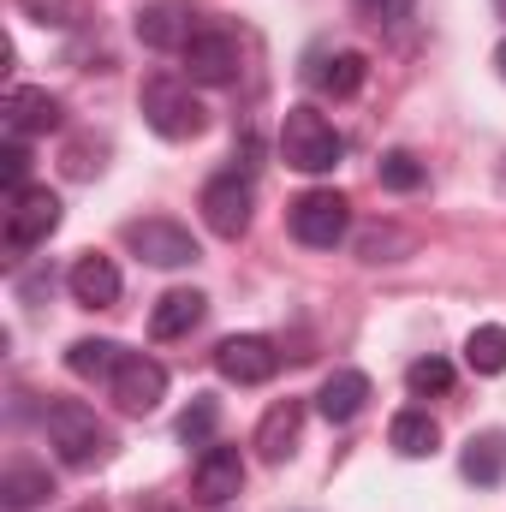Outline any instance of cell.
Instances as JSON below:
<instances>
[{"mask_svg": "<svg viewBox=\"0 0 506 512\" xmlns=\"http://www.w3.org/2000/svg\"><path fill=\"white\" fill-rule=\"evenodd\" d=\"M340 155H346V137L334 131V120L322 108H310V102L286 108V120H280V161L286 167H298V173H334Z\"/></svg>", "mask_w": 506, "mask_h": 512, "instance_id": "1", "label": "cell"}, {"mask_svg": "<svg viewBox=\"0 0 506 512\" xmlns=\"http://www.w3.org/2000/svg\"><path fill=\"white\" fill-rule=\"evenodd\" d=\"M42 435H48V447L66 459V465H96V459H108V447H114V429L90 411V405H78V399H54L48 411H42Z\"/></svg>", "mask_w": 506, "mask_h": 512, "instance_id": "2", "label": "cell"}, {"mask_svg": "<svg viewBox=\"0 0 506 512\" xmlns=\"http://www.w3.org/2000/svg\"><path fill=\"white\" fill-rule=\"evenodd\" d=\"M137 108H143L149 131L167 137V143H191V137H203V126H209V108L197 102L191 78H149L143 96H137Z\"/></svg>", "mask_w": 506, "mask_h": 512, "instance_id": "3", "label": "cell"}, {"mask_svg": "<svg viewBox=\"0 0 506 512\" xmlns=\"http://www.w3.org/2000/svg\"><path fill=\"white\" fill-rule=\"evenodd\" d=\"M251 173H215L209 185H203V197H197V209H203V227L215 233V239H245V227H251Z\"/></svg>", "mask_w": 506, "mask_h": 512, "instance_id": "4", "label": "cell"}, {"mask_svg": "<svg viewBox=\"0 0 506 512\" xmlns=\"http://www.w3.org/2000/svg\"><path fill=\"white\" fill-rule=\"evenodd\" d=\"M286 221H292V239H298V245L334 251V245L346 239V227H352V203H346L340 191H304Z\"/></svg>", "mask_w": 506, "mask_h": 512, "instance_id": "5", "label": "cell"}, {"mask_svg": "<svg viewBox=\"0 0 506 512\" xmlns=\"http://www.w3.org/2000/svg\"><path fill=\"white\" fill-rule=\"evenodd\" d=\"M60 227V197L48 185H24L18 197H6V251H36L48 245Z\"/></svg>", "mask_w": 506, "mask_h": 512, "instance_id": "6", "label": "cell"}, {"mask_svg": "<svg viewBox=\"0 0 506 512\" xmlns=\"http://www.w3.org/2000/svg\"><path fill=\"white\" fill-rule=\"evenodd\" d=\"M185 78L191 84H203V90H215V84H233L239 78V66H245V48H239V36L233 30H197L191 42H185Z\"/></svg>", "mask_w": 506, "mask_h": 512, "instance_id": "7", "label": "cell"}, {"mask_svg": "<svg viewBox=\"0 0 506 512\" xmlns=\"http://www.w3.org/2000/svg\"><path fill=\"white\" fill-rule=\"evenodd\" d=\"M215 370L233 387H262V382H274V370H280V346L268 334H227L215 346Z\"/></svg>", "mask_w": 506, "mask_h": 512, "instance_id": "8", "label": "cell"}, {"mask_svg": "<svg viewBox=\"0 0 506 512\" xmlns=\"http://www.w3.org/2000/svg\"><path fill=\"white\" fill-rule=\"evenodd\" d=\"M126 245L143 256L149 268H191V262L203 256V251H197V239H191L179 221H131Z\"/></svg>", "mask_w": 506, "mask_h": 512, "instance_id": "9", "label": "cell"}, {"mask_svg": "<svg viewBox=\"0 0 506 512\" xmlns=\"http://www.w3.org/2000/svg\"><path fill=\"white\" fill-rule=\"evenodd\" d=\"M108 393H114V405H120V411L143 417V411H155V405L167 399V370H161L149 352H126V364L114 370Z\"/></svg>", "mask_w": 506, "mask_h": 512, "instance_id": "10", "label": "cell"}, {"mask_svg": "<svg viewBox=\"0 0 506 512\" xmlns=\"http://www.w3.org/2000/svg\"><path fill=\"white\" fill-rule=\"evenodd\" d=\"M191 489H197V501H209V507L239 501V489H245V453H239V447L209 441V447H203V459H197V471H191Z\"/></svg>", "mask_w": 506, "mask_h": 512, "instance_id": "11", "label": "cell"}, {"mask_svg": "<svg viewBox=\"0 0 506 512\" xmlns=\"http://www.w3.org/2000/svg\"><path fill=\"white\" fill-rule=\"evenodd\" d=\"M197 12L185 6V0H155V6H143L137 12V42L143 48H155V54H185V42L197 36V24H191Z\"/></svg>", "mask_w": 506, "mask_h": 512, "instance_id": "12", "label": "cell"}, {"mask_svg": "<svg viewBox=\"0 0 506 512\" xmlns=\"http://www.w3.org/2000/svg\"><path fill=\"white\" fill-rule=\"evenodd\" d=\"M54 126H60V96H48L36 84L6 90V137H48Z\"/></svg>", "mask_w": 506, "mask_h": 512, "instance_id": "13", "label": "cell"}, {"mask_svg": "<svg viewBox=\"0 0 506 512\" xmlns=\"http://www.w3.org/2000/svg\"><path fill=\"white\" fill-rule=\"evenodd\" d=\"M298 429H304V405H298V399H274V405L262 411V423H256V453H262L268 465H286L292 447H298Z\"/></svg>", "mask_w": 506, "mask_h": 512, "instance_id": "14", "label": "cell"}, {"mask_svg": "<svg viewBox=\"0 0 506 512\" xmlns=\"http://www.w3.org/2000/svg\"><path fill=\"white\" fill-rule=\"evenodd\" d=\"M203 310H209V298H203L197 286H173V292H161V304L149 310V334H155V340H185V334L203 322Z\"/></svg>", "mask_w": 506, "mask_h": 512, "instance_id": "15", "label": "cell"}, {"mask_svg": "<svg viewBox=\"0 0 506 512\" xmlns=\"http://www.w3.org/2000/svg\"><path fill=\"white\" fill-rule=\"evenodd\" d=\"M66 286H72V298H78L84 310H108V304L120 298V286H126V280H120V268H114L108 256L90 251V256H78V262H72Z\"/></svg>", "mask_w": 506, "mask_h": 512, "instance_id": "16", "label": "cell"}, {"mask_svg": "<svg viewBox=\"0 0 506 512\" xmlns=\"http://www.w3.org/2000/svg\"><path fill=\"white\" fill-rule=\"evenodd\" d=\"M364 405H370V376H364V370H334V376L322 382V393H316V411H322L328 423H352Z\"/></svg>", "mask_w": 506, "mask_h": 512, "instance_id": "17", "label": "cell"}, {"mask_svg": "<svg viewBox=\"0 0 506 512\" xmlns=\"http://www.w3.org/2000/svg\"><path fill=\"white\" fill-rule=\"evenodd\" d=\"M48 495H54L48 465L18 459V465H6V471H0V507H6V512H30V507H42Z\"/></svg>", "mask_w": 506, "mask_h": 512, "instance_id": "18", "label": "cell"}, {"mask_svg": "<svg viewBox=\"0 0 506 512\" xmlns=\"http://www.w3.org/2000/svg\"><path fill=\"white\" fill-rule=\"evenodd\" d=\"M387 447L399 453V459H429L435 447H441V429H435V417L429 411H399L393 423H387Z\"/></svg>", "mask_w": 506, "mask_h": 512, "instance_id": "19", "label": "cell"}, {"mask_svg": "<svg viewBox=\"0 0 506 512\" xmlns=\"http://www.w3.org/2000/svg\"><path fill=\"white\" fill-rule=\"evenodd\" d=\"M120 364H126V346H114V340H72L66 346V370L78 382H114Z\"/></svg>", "mask_w": 506, "mask_h": 512, "instance_id": "20", "label": "cell"}, {"mask_svg": "<svg viewBox=\"0 0 506 512\" xmlns=\"http://www.w3.org/2000/svg\"><path fill=\"white\" fill-rule=\"evenodd\" d=\"M364 78H370V60H364L358 48H346V54L322 60L316 90H322V96H334V102H346V96H358V90H364Z\"/></svg>", "mask_w": 506, "mask_h": 512, "instance_id": "21", "label": "cell"}, {"mask_svg": "<svg viewBox=\"0 0 506 512\" xmlns=\"http://www.w3.org/2000/svg\"><path fill=\"white\" fill-rule=\"evenodd\" d=\"M459 471L471 477V483H501L506 477V441L501 435H471V447H465V459H459Z\"/></svg>", "mask_w": 506, "mask_h": 512, "instance_id": "22", "label": "cell"}, {"mask_svg": "<svg viewBox=\"0 0 506 512\" xmlns=\"http://www.w3.org/2000/svg\"><path fill=\"white\" fill-rule=\"evenodd\" d=\"M465 364H471L477 376H506V328L501 322L471 328V340H465Z\"/></svg>", "mask_w": 506, "mask_h": 512, "instance_id": "23", "label": "cell"}, {"mask_svg": "<svg viewBox=\"0 0 506 512\" xmlns=\"http://www.w3.org/2000/svg\"><path fill=\"white\" fill-rule=\"evenodd\" d=\"M215 429H221V405H215L209 393H197V399L179 411V441H185V447H209Z\"/></svg>", "mask_w": 506, "mask_h": 512, "instance_id": "24", "label": "cell"}, {"mask_svg": "<svg viewBox=\"0 0 506 512\" xmlns=\"http://www.w3.org/2000/svg\"><path fill=\"white\" fill-rule=\"evenodd\" d=\"M423 179H429V173H423V161H417L411 149H387V155H381V185H387V191L405 197V191H423Z\"/></svg>", "mask_w": 506, "mask_h": 512, "instance_id": "25", "label": "cell"}, {"mask_svg": "<svg viewBox=\"0 0 506 512\" xmlns=\"http://www.w3.org/2000/svg\"><path fill=\"white\" fill-rule=\"evenodd\" d=\"M405 387H411L417 399H423V393H447V387H453V364H447V358H417V364L405 370Z\"/></svg>", "mask_w": 506, "mask_h": 512, "instance_id": "26", "label": "cell"}, {"mask_svg": "<svg viewBox=\"0 0 506 512\" xmlns=\"http://www.w3.org/2000/svg\"><path fill=\"white\" fill-rule=\"evenodd\" d=\"M18 12L30 24H42V30H66L78 18V0H18Z\"/></svg>", "mask_w": 506, "mask_h": 512, "instance_id": "27", "label": "cell"}, {"mask_svg": "<svg viewBox=\"0 0 506 512\" xmlns=\"http://www.w3.org/2000/svg\"><path fill=\"white\" fill-rule=\"evenodd\" d=\"M24 173H30V149H24V137H6V143H0V179H6V197L24 191Z\"/></svg>", "mask_w": 506, "mask_h": 512, "instance_id": "28", "label": "cell"}, {"mask_svg": "<svg viewBox=\"0 0 506 512\" xmlns=\"http://www.w3.org/2000/svg\"><path fill=\"white\" fill-rule=\"evenodd\" d=\"M405 6H411V0H376V18H381V24H393Z\"/></svg>", "mask_w": 506, "mask_h": 512, "instance_id": "29", "label": "cell"}, {"mask_svg": "<svg viewBox=\"0 0 506 512\" xmlns=\"http://www.w3.org/2000/svg\"><path fill=\"white\" fill-rule=\"evenodd\" d=\"M495 66H501V78H506V36H501V48H495Z\"/></svg>", "mask_w": 506, "mask_h": 512, "instance_id": "30", "label": "cell"}, {"mask_svg": "<svg viewBox=\"0 0 506 512\" xmlns=\"http://www.w3.org/2000/svg\"><path fill=\"white\" fill-rule=\"evenodd\" d=\"M72 512H108V507L102 501H84V507H72Z\"/></svg>", "mask_w": 506, "mask_h": 512, "instance_id": "31", "label": "cell"}, {"mask_svg": "<svg viewBox=\"0 0 506 512\" xmlns=\"http://www.w3.org/2000/svg\"><path fill=\"white\" fill-rule=\"evenodd\" d=\"M495 6H501V12H506V0H495Z\"/></svg>", "mask_w": 506, "mask_h": 512, "instance_id": "32", "label": "cell"}]
</instances>
